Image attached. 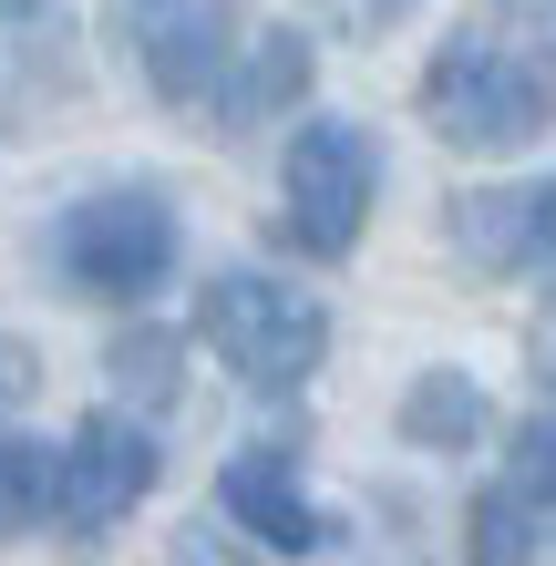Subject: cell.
I'll return each mask as SVG.
<instances>
[{
    "instance_id": "obj_1",
    "label": "cell",
    "mask_w": 556,
    "mask_h": 566,
    "mask_svg": "<svg viewBox=\"0 0 556 566\" xmlns=\"http://www.w3.org/2000/svg\"><path fill=\"white\" fill-rule=\"evenodd\" d=\"M422 124L464 155H515L556 124V83L536 52H515L505 31H453L422 73Z\"/></svg>"
},
{
    "instance_id": "obj_2",
    "label": "cell",
    "mask_w": 556,
    "mask_h": 566,
    "mask_svg": "<svg viewBox=\"0 0 556 566\" xmlns=\"http://www.w3.org/2000/svg\"><path fill=\"white\" fill-rule=\"evenodd\" d=\"M196 340L258 391H300L319 371V350H331V310H319L310 289L269 279V269H227L196 298Z\"/></svg>"
},
{
    "instance_id": "obj_3",
    "label": "cell",
    "mask_w": 556,
    "mask_h": 566,
    "mask_svg": "<svg viewBox=\"0 0 556 566\" xmlns=\"http://www.w3.org/2000/svg\"><path fill=\"white\" fill-rule=\"evenodd\" d=\"M52 258H62V279L83 298H145L176 269V207L155 186H104V196H83V207L62 217Z\"/></svg>"
},
{
    "instance_id": "obj_4",
    "label": "cell",
    "mask_w": 556,
    "mask_h": 566,
    "mask_svg": "<svg viewBox=\"0 0 556 566\" xmlns=\"http://www.w3.org/2000/svg\"><path fill=\"white\" fill-rule=\"evenodd\" d=\"M371 186H381V155L361 124L319 114L289 135V165H279V196H289V238H300L310 258H350L371 227Z\"/></svg>"
},
{
    "instance_id": "obj_5",
    "label": "cell",
    "mask_w": 556,
    "mask_h": 566,
    "mask_svg": "<svg viewBox=\"0 0 556 566\" xmlns=\"http://www.w3.org/2000/svg\"><path fill=\"white\" fill-rule=\"evenodd\" d=\"M145 494H155V432L124 422V412H93V422L73 432V453H62L52 515L73 525V536H114V525L135 515Z\"/></svg>"
},
{
    "instance_id": "obj_6",
    "label": "cell",
    "mask_w": 556,
    "mask_h": 566,
    "mask_svg": "<svg viewBox=\"0 0 556 566\" xmlns=\"http://www.w3.org/2000/svg\"><path fill=\"white\" fill-rule=\"evenodd\" d=\"M453 248L474 258V269H546L556 258V176H526V186H474L453 196Z\"/></svg>"
},
{
    "instance_id": "obj_7",
    "label": "cell",
    "mask_w": 556,
    "mask_h": 566,
    "mask_svg": "<svg viewBox=\"0 0 556 566\" xmlns=\"http://www.w3.org/2000/svg\"><path fill=\"white\" fill-rule=\"evenodd\" d=\"M217 505L248 525L258 546H279V556H310L331 525H319L310 505V484H300V463H289L279 443H248V453H227V474H217Z\"/></svg>"
},
{
    "instance_id": "obj_8",
    "label": "cell",
    "mask_w": 556,
    "mask_h": 566,
    "mask_svg": "<svg viewBox=\"0 0 556 566\" xmlns=\"http://www.w3.org/2000/svg\"><path fill=\"white\" fill-rule=\"evenodd\" d=\"M73 62V31H62L52 0H0V104H31V93L62 83Z\"/></svg>"
},
{
    "instance_id": "obj_9",
    "label": "cell",
    "mask_w": 556,
    "mask_h": 566,
    "mask_svg": "<svg viewBox=\"0 0 556 566\" xmlns=\"http://www.w3.org/2000/svg\"><path fill=\"white\" fill-rule=\"evenodd\" d=\"M145 62H155V83H166L176 104H196V93H217V62H227V11H217V0H196V11L155 21Z\"/></svg>"
},
{
    "instance_id": "obj_10",
    "label": "cell",
    "mask_w": 556,
    "mask_h": 566,
    "mask_svg": "<svg viewBox=\"0 0 556 566\" xmlns=\"http://www.w3.org/2000/svg\"><path fill=\"white\" fill-rule=\"evenodd\" d=\"M484 422H495V412H484L474 371H422V381L402 391V432H412L422 453H464Z\"/></svg>"
},
{
    "instance_id": "obj_11",
    "label": "cell",
    "mask_w": 556,
    "mask_h": 566,
    "mask_svg": "<svg viewBox=\"0 0 556 566\" xmlns=\"http://www.w3.org/2000/svg\"><path fill=\"white\" fill-rule=\"evenodd\" d=\"M300 93H310V42H300V31H258L248 73L227 83V114H238V124H258V114L300 104Z\"/></svg>"
},
{
    "instance_id": "obj_12",
    "label": "cell",
    "mask_w": 556,
    "mask_h": 566,
    "mask_svg": "<svg viewBox=\"0 0 556 566\" xmlns=\"http://www.w3.org/2000/svg\"><path fill=\"white\" fill-rule=\"evenodd\" d=\"M62 494V453H42L31 432H0V536H31Z\"/></svg>"
},
{
    "instance_id": "obj_13",
    "label": "cell",
    "mask_w": 556,
    "mask_h": 566,
    "mask_svg": "<svg viewBox=\"0 0 556 566\" xmlns=\"http://www.w3.org/2000/svg\"><path fill=\"white\" fill-rule=\"evenodd\" d=\"M526 546H536V505L515 484H484L464 515V566H526Z\"/></svg>"
},
{
    "instance_id": "obj_14",
    "label": "cell",
    "mask_w": 556,
    "mask_h": 566,
    "mask_svg": "<svg viewBox=\"0 0 556 566\" xmlns=\"http://www.w3.org/2000/svg\"><path fill=\"white\" fill-rule=\"evenodd\" d=\"M114 381H124V402H176V340L166 329H124L114 340Z\"/></svg>"
},
{
    "instance_id": "obj_15",
    "label": "cell",
    "mask_w": 556,
    "mask_h": 566,
    "mask_svg": "<svg viewBox=\"0 0 556 566\" xmlns=\"http://www.w3.org/2000/svg\"><path fill=\"white\" fill-rule=\"evenodd\" d=\"M526 505H556V412H536L526 432H515V474H505Z\"/></svg>"
},
{
    "instance_id": "obj_16",
    "label": "cell",
    "mask_w": 556,
    "mask_h": 566,
    "mask_svg": "<svg viewBox=\"0 0 556 566\" xmlns=\"http://www.w3.org/2000/svg\"><path fill=\"white\" fill-rule=\"evenodd\" d=\"M31 381H42V371H31V350H21V340H0V412L31 402Z\"/></svg>"
},
{
    "instance_id": "obj_17",
    "label": "cell",
    "mask_w": 556,
    "mask_h": 566,
    "mask_svg": "<svg viewBox=\"0 0 556 566\" xmlns=\"http://www.w3.org/2000/svg\"><path fill=\"white\" fill-rule=\"evenodd\" d=\"M536 371L556 381V298H546V310H536Z\"/></svg>"
},
{
    "instance_id": "obj_18",
    "label": "cell",
    "mask_w": 556,
    "mask_h": 566,
    "mask_svg": "<svg viewBox=\"0 0 556 566\" xmlns=\"http://www.w3.org/2000/svg\"><path fill=\"white\" fill-rule=\"evenodd\" d=\"M176 566H227V546H217V536H186V546H176Z\"/></svg>"
}]
</instances>
